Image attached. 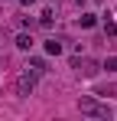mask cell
Returning <instances> with one entry per match:
<instances>
[{"label":"cell","mask_w":117,"mask_h":121,"mask_svg":"<svg viewBox=\"0 0 117 121\" xmlns=\"http://www.w3.org/2000/svg\"><path fill=\"white\" fill-rule=\"evenodd\" d=\"M72 69H78L81 75H94V69H98V65H94L91 59H78V56H75V59H72Z\"/></svg>","instance_id":"3"},{"label":"cell","mask_w":117,"mask_h":121,"mask_svg":"<svg viewBox=\"0 0 117 121\" xmlns=\"http://www.w3.org/2000/svg\"><path fill=\"white\" fill-rule=\"evenodd\" d=\"M29 69H33L36 75H42V72H46V59H29Z\"/></svg>","instance_id":"7"},{"label":"cell","mask_w":117,"mask_h":121,"mask_svg":"<svg viewBox=\"0 0 117 121\" xmlns=\"http://www.w3.org/2000/svg\"><path fill=\"white\" fill-rule=\"evenodd\" d=\"M78 3H85V0H78Z\"/></svg>","instance_id":"11"},{"label":"cell","mask_w":117,"mask_h":121,"mask_svg":"<svg viewBox=\"0 0 117 121\" xmlns=\"http://www.w3.org/2000/svg\"><path fill=\"white\" fill-rule=\"evenodd\" d=\"M16 46H20V49H29V46H33V36H29V33H20V36H16Z\"/></svg>","instance_id":"6"},{"label":"cell","mask_w":117,"mask_h":121,"mask_svg":"<svg viewBox=\"0 0 117 121\" xmlns=\"http://www.w3.org/2000/svg\"><path fill=\"white\" fill-rule=\"evenodd\" d=\"M78 23H81L85 30H91V26H98V17H94V13H81V17H78Z\"/></svg>","instance_id":"4"},{"label":"cell","mask_w":117,"mask_h":121,"mask_svg":"<svg viewBox=\"0 0 117 121\" xmlns=\"http://www.w3.org/2000/svg\"><path fill=\"white\" fill-rule=\"evenodd\" d=\"M20 3H23V7H33V3H36V0H20Z\"/></svg>","instance_id":"10"},{"label":"cell","mask_w":117,"mask_h":121,"mask_svg":"<svg viewBox=\"0 0 117 121\" xmlns=\"http://www.w3.org/2000/svg\"><path fill=\"white\" fill-rule=\"evenodd\" d=\"M78 111L88 115V118H107V105H101V101L91 98V95H81V98H78Z\"/></svg>","instance_id":"1"},{"label":"cell","mask_w":117,"mask_h":121,"mask_svg":"<svg viewBox=\"0 0 117 121\" xmlns=\"http://www.w3.org/2000/svg\"><path fill=\"white\" fill-rule=\"evenodd\" d=\"M104 69H107V72H117V56H107V59H104Z\"/></svg>","instance_id":"8"},{"label":"cell","mask_w":117,"mask_h":121,"mask_svg":"<svg viewBox=\"0 0 117 121\" xmlns=\"http://www.w3.org/2000/svg\"><path fill=\"white\" fill-rule=\"evenodd\" d=\"M46 52L49 56H58L62 52V39H46Z\"/></svg>","instance_id":"5"},{"label":"cell","mask_w":117,"mask_h":121,"mask_svg":"<svg viewBox=\"0 0 117 121\" xmlns=\"http://www.w3.org/2000/svg\"><path fill=\"white\" fill-rule=\"evenodd\" d=\"M39 23H42V26H52V10H46V13L39 17Z\"/></svg>","instance_id":"9"},{"label":"cell","mask_w":117,"mask_h":121,"mask_svg":"<svg viewBox=\"0 0 117 121\" xmlns=\"http://www.w3.org/2000/svg\"><path fill=\"white\" fill-rule=\"evenodd\" d=\"M36 79H39V75L29 69V65H26V69H23V75L16 79V92H20V95H33V88H36Z\"/></svg>","instance_id":"2"}]
</instances>
